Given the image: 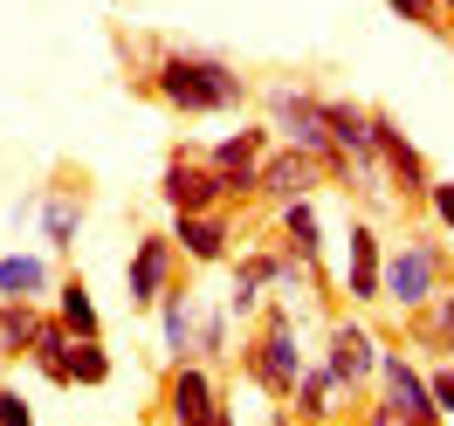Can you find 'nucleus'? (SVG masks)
Here are the masks:
<instances>
[{"instance_id":"nucleus-1","label":"nucleus","mask_w":454,"mask_h":426,"mask_svg":"<svg viewBox=\"0 0 454 426\" xmlns=\"http://www.w3.org/2000/svg\"><path fill=\"white\" fill-rule=\"evenodd\" d=\"M138 97L166 104L172 117H234L255 104V83L214 49H172V42H145V56L131 62Z\"/></svg>"},{"instance_id":"nucleus-2","label":"nucleus","mask_w":454,"mask_h":426,"mask_svg":"<svg viewBox=\"0 0 454 426\" xmlns=\"http://www.w3.org/2000/svg\"><path fill=\"white\" fill-rule=\"evenodd\" d=\"M234 365H241V378L255 385L276 413H289V392H296V378H303V316H296V303H283V296H269L255 310V330L234 344Z\"/></svg>"},{"instance_id":"nucleus-3","label":"nucleus","mask_w":454,"mask_h":426,"mask_svg":"<svg viewBox=\"0 0 454 426\" xmlns=\"http://www.w3.org/2000/svg\"><path fill=\"white\" fill-rule=\"evenodd\" d=\"M255 117L283 144H303L310 159H324L331 186H351V193H358V172H351V159L338 151V131H331V111H324V89H317V83H296V76L262 83L255 89Z\"/></svg>"},{"instance_id":"nucleus-4","label":"nucleus","mask_w":454,"mask_h":426,"mask_svg":"<svg viewBox=\"0 0 454 426\" xmlns=\"http://www.w3.org/2000/svg\"><path fill=\"white\" fill-rule=\"evenodd\" d=\"M448 283H454V241L427 221V228H413L406 241L386 248V283H379L386 296L379 303L406 316V310H420V303H434Z\"/></svg>"},{"instance_id":"nucleus-5","label":"nucleus","mask_w":454,"mask_h":426,"mask_svg":"<svg viewBox=\"0 0 454 426\" xmlns=\"http://www.w3.org/2000/svg\"><path fill=\"white\" fill-rule=\"evenodd\" d=\"M365 426H434L441 420V406L427 392V358L420 351H406V344H379V378H372V399Z\"/></svg>"},{"instance_id":"nucleus-6","label":"nucleus","mask_w":454,"mask_h":426,"mask_svg":"<svg viewBox=\"0 0 454 426\" xmlns=\"http://www.w3.org/2000/svg\"><path fill=\"white\" fill-rule=\"evenodd\" d=\"M372 138H379V179H386V199L406 206V213H420V206H427V186H434L427 151L406 138V124H399L386 104H372Z\"/></svg>"},{"instance_id":"nucleus-7","label":"nucleus","mask_w":454,"mask_h":426,"mask_svg":"<svg viewBox=\"0 0 454 426\" xmlns=\"http://www.w3.org/2000/svg\"><path fill=\"white\" fill-rule=\"evenodd\" d=\"M159 413L172 426H234V406H227L214 365L200 358H172L166 378H159Z\"/></svg>"},{"instance_id":"nucleus-8","label":"nucleus","mask_w":454,"mask_h":426,"mask_svg":"<svg viewBox=\"0 0 454 426\" xmlns=\"http://www.w3.org/2000/svg\"><path fill=\"white\" fill-rule=\"evenodd\" d=\"M324 358H331L344 399H351V420H358L365 399H372V378H379V330H372L358 310L331 316V330H324Z\"/></svg>"},{"instance_id":"nucleus-9","label":"nucleus","mask_w":454,"mask_h":426,"mask_svg":"<svg viewBox=\"0 0 454 426\" xmlns=\"http://www.w3.org/2000/svg\"><path fill=\"white\" fill-rule=\"evenodd\" d=\"M159 199L172 213H207V206H234L227 199V179L214 172L207 144H172L166 151V172H159Z\"/></svg>"},{"instance_id":"nucleus-10","label":"nucleus","mask_w":454,"mask_h":426,"mask_svg":"<svg viewBox=\"0 0 454 426\" xmlns=\"http://www.w3.org/2000/svg\"><path fill=\"white\" fill-rule=\"evenodd\" d=\"M276 144V131L262 124V117H248V124H234L227 138L207 144V159H214V172L227 179V199L234 206H255V172H262V151Z\"/></svg>"},{"instance_id":"nucleus-11","label":"nucleus","mask_w":454,"mask_h":426,"mask_svg":"<svg viewBox=\"0 0 454 426\" xmlns=\"http://www.w3.org/2000/svg\"><path fill=\"white\" fill-rule=\"evenodd\" d=\"M172 241H179L186 268H221V261H234V248H241V221H234V206L172 213Z\"/></svg>"},{"instance_id":"nucleus-12","label":"nucleus","mask_w":454,"mask_h":426,"mask_svg":"<svg viewBox=\"0 0 454 426\" xmlns=\"http://www.w3.org/2000/svg\"><path fill=\"white\" fill-rule=\"evenodd\" d=\"M317 186H331V172H324V159H310L303 144H269L262 151V172H255V206H283V199L296 193H317Z\"/></svg>"},{"instance_id":"nucleus-13","label":"nucleus","mask_w":454,"mask_h":426,"mask_svg":"<svg viewBox=\"0 0 454 426\" xmlns=\"http://www.w3.org/2000/svg\"><path fill=\"white\" fill-rule=\"evenodd\" d=\"M386 241H379V228H372L365 213L344 228V303L351 310H379V296H386Z\"/></svg>"},{"instance_id":"nucleus-14","label":"nucleus","mask_w":454,"mask_h":426,"mask_svg":"<svg viewBox=\"0 0 454 426\" xmlns=\"http://www.w3.org/2000/svg\"><path fill=\"white\" fill-rule=\"evenodd\" d=\"M179 241H172V228H145L138 248H131V303L138 310H159V296L172 289V275H179Z\"/></svg>"},{"instance_id":"nucleus-15","label":"nucleus","mask_w":454,"mask_h":426,"mask_svg":"<svg viewBox=\"0 0 454 426\" xmlns=\"http://www.w3.org/2000/svg\"><path fill=\"white\" fill-rule=\"evenodd\" d=\"M338 413H351V399H344L338 371H331V358H310L303 365V378H296V392H289V420H338Z\"/></svg>"},{"instance_id":"nucleus-16","label":"nucleus","mask_w":454,"mask_h":426,"mask_svg":"<svg viewBox=\"0 0 454 426\" xmlns=\"http://www.w3.org/2000/svg\"><path fill=\"white\" fill-rule=\"evenodd\" d=\"M406 351H420V358H454V283L420 303V310H406Z\"/></svg>"},{"instance_id":"nucleus-17","label":"nucleus","mask_w":454,"mask_h":426,"mask_svg":"<svg viewBox=\"0 0 454 426\" xmlns=\"http://www.w3.org/2000/svg\"><path fill=\"white\" fill-rule=\"evenodd\" d=\"M269 213H276V228H269V234H283L310 268H324V221H317V193H296V199H283V206H269Z\"/></svg>"},{"instance_id":"nucleus-18","label":"nucleus","mask_w":454,"mask_h":426,"mask_svg":"<svg viewBox=\"0 0 454 426\" xmlns=\"http://www.w3.org/2000/svg\"><path fill=\"white\" fill-rule=\"evenodd\" d=\"M193 323H200V296L186 275H172V289L159 296V337H166V358H193Z\"/></svg>"},{"instance_id":"nucleus-19","label":"nucleus","mask_w":454,"mask_h":426,"mask_svg":"<svg viewBox=\"0 0 454 426\" xmlns=\"http://www.w3.org/2000/svg\"><path fill=\"white\" fill-rule=\"evenodd\" d=\"M69 344H76V337H69V323H62L56 310H42V323H35L28 358H21V365H35L56 392H69Z\"/></svg>"},{"instance_id":"nucleus-20","label":"nucleus","mask_w":454,"mask_h":426,"mask_svg":"<svg viewBox=\"0 0 454 426\" xmlns=\"http://www.w3.org/2000/svg\"><path fill=\"white\" fill-rule=\"evenodd\" d=\"M35 221H42V241H49L56 255H69L76 234H83V193H62V179H56V186L42 193V213H35Z\"/></svg>"},{"instance_id":"nucleus-21","label":"nucleus","mask_w":454,"mask_h":426,"mask_svg":"<svg viewBox=\"0 0 454 426\" xmlns=\"http://www.w3.org/2000/svg\"><path fill=\"white\" fill-rule=\"evenodd\" d=\"M49 303H28V296H0V365H21L28 358V337L42 323Z\"/></svg>"},{"instance_id":"nucleus-22","label":"nucleus","mask_w":454,"mask_h":426,"mask_svg":"<svg viewBox=\"0 0 454 426\" xmlns=\"http://www.w3.org/2000/svg\"><path fill=\"white\" fill-rule=\"evenodd\" d=\"M0 296L49 303V296H56V268H49L42 255H0Z\"/></svg>"},{"instance_id":"nucleus-23","label":"nucleus","mask_w":454,"mask_h":426,"mask_svg":"<svg viewBox=\"0 0 454 426\" xmlns=\"http://www.w3.org/2000/svg\"><path fill=\"white\" fill-rule=\"evenodd\" d=\"M56 316L69 323V337H104V316H97V296H90L83 275H62L56 283Z\"/></svg>"},{"instance_id":"nucleus-24","label":"nucleus","mask_w":454,"mask_h":426,"mask_svg":"<svg viewBox=\"0 0 454 426\" xmlns=\"http://www.w3.org/2000/svg\"><path fill=\"white\" fill-rule=\"evenodd\" d=\"M227 303H200V323H193V358L200 365H221L227 358Z\"/></svg>"},{"instance_id":"nucleus-25","label":"nucleus","mask_w":454,"mask_h":426,"mask_svg":"<svg viewBox=\"0 0 454 426\" xmlns=\"http://www.w3.org/2000/svg\"><path fill=\"white\" fill-rule=\"evenodd\" d=\"M111 351H104V337H76L69 344V385H111Z\"/></svg>"},{"instance_id":"nucleus-26","label":"nucleus","mask_w":454,"mask_h":426,"mask_svg":"<svg viewBox=\"0 0 454 426\" xmlns=\"http://www.w3.org/2000/svg\"><path fill=\"white\" fill-rule=\"evenodd\" d=\"M420 213L454 241V179H434V186H427V206H420Z\"/></svg>"},{"instance_id":"nucleus-27","label":"nucleus","mask_w":454,"mask_h":426,"mask_svg":"<svg viewBox=\"0 0 454 426\" xmlns=\"http://www.w3.org/2000/svg\"><path fill=\"white\" fill-rule=\"evenodd\" d=\"M427 392L441 406V420H454V358H427Z\"/></svg>"},{"instance_id":"nucleus-28","label":"nucleus","mask_w":454,"mask_h":426,"mask_svg":"<svg viewBox=\"0 0 454 426\" xmlns=\"http://www.w3.org/2000/svg\"><path fill=\"white\" fill-rule=\"evenodd\" d=\"M399 21H413V28H427V35H448V21H441V0H386Z\"/></svg>"},{"instance_id":"nucleus-29","label":"nucleus","mask_w":454,"mask_h":426,"mask_svg":"<svg viewBox=\"0 0 454 426\" xmlns=\"http://www.w3.org/2000/svg\"><path fill=\"white\" fill-rule=\"evenodd\" d=\"M28 420H35V406L14 385H0V426H28Z\"/></svg>"}]
</instances>
